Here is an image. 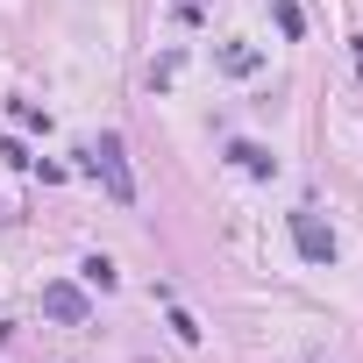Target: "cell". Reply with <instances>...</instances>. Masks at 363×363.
<instances>
[{"label": "cell", "mask_w": 363, "mask_h": 363, "mask_svg": "<svg viewBox=\"0 0 363 363\" xmlns=\"http://www.w3.org/2000/svg\"><path fill=\"white\" fill-rule=\"evenodd\" d=\"M86 164H93V178L107 186L114 207H135V178H128V150H121V135H93V143H86Z\"/></svg>", "instance_id": "cell-1"}, {"label": "cell", "mask_w": 363, "mask_h": 363, "mask_svg": "<svg viewBox=\"0 0 363 363\" xmlns=\"http://www.w3.org/2000/svg\"><path fill=\"white\" fill-rule=\"evenodd\" d=\"M292 242H299V257H306V264H335V235H328L306 207L292 214Z\"/></svg>", "instance_id": "cell-2"}, {"label": "cell", "mask_w": 363, "mask_h": 363, "mask_svg": "<svg viewBox=\"0 0 363 363\" xmlns=\"http://www.w3.org/2000/svg\"><path fill=\"white\" fill-rule=\"evenodd\" d=\"M43 313H57L65 328H79L86 320V292L79 285H43Z\"/></svg>", "instance_id": "cell-3"}, {"label": "cell", "mask_w": 363, "mask_h": 363, "mask_svg": "<svg viewBox=\"0 0 363 363\" xmlns=\"http://www.w3.org/2000/svg\"><path fill=\"white\" fill-rule=\"evenodd\" d=\"M228 157H235V164H242L250 178H271V171H278V157H271V150H257V143H235Z\"/></svg>", "instance_id": "cell-4"}, {"label": "cell", "mask_w": 363, "mask_h": 363, "mask_svg": "<svg viewBox=\"0 0 363 363\" xmlns=\"http://www.w3.org/2000/svg\"><path fill=\"white\" fill-rule=\"evenodd\" d=\"M79 278H86V285H100V292H114V264H107V257H86V264H79Z\"/></svg>", "instance_id": "cell-5"}, {"label": "cell", "mask_w": 363, "mask_h": 363, "mask_svg": "<svg viewBox=\"0 0 363 363\" xmlns=\"http://www.w3.org/2000/svg\"><path fill=\"white\" fill-rule=\"evenodd\" d=\"M271 15H278V29H285V36H299V29H306V22H299V8H292V0H271Z\"/></svg>", "instance_id": "cell-6"}, {"label": "cell", "mask_w": 363, "mask_h": 363, "mask_svg": "<svg viewBox=\"0 0 363 363\" xmlns=\"http://www.w3.org/2000/svg\"><path fill=\"white\" fill-rule=\"evenodd\" d=\"M221 65H228V72H257V50H242V43H228V50H221Z\"/></svg>", "instance_id": "cell-7"}, {"label": "cell", "mask_w": 363, "mask_h": 363, "mask_svg": "<svg viewBox=\"0 0 363 363\" xmlns=\"http://www.w3.org/2000/svg\"><path fill=\"white\" fill-rule=\"evenodd\" d=\"M171 328H178V342H200V320H193L186 306H171Z\"/></svg>", "instance_id": "cell-8"}, {"label": "cell", "mask_w": 363, "mask_h": 363, "mask_svg": "<svg viewBox=\"0 0 363 363\" xmlns=\"http://www.w3.org/2000/svg\"><path fill=\"white\" fill-rule=\"evenodd\" d=\"M356 79H363V43H356Z\"/></svg>", "instance_id": "cell-9"}]
</instances>
